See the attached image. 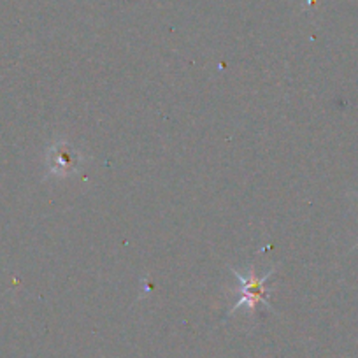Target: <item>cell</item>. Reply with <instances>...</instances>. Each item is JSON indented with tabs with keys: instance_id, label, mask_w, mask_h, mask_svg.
Returning a JSON list of instances; mask_svg holds the SVG:
<instances>
[{
	"instance_id": "1",
	"label": "cell",
	"mask_w": 358,
	"mask_h": 358,
	"mask_svg": "<svg viewBox=\"0 0 358 358\" xmlns=\"http://www.w3.org/2000/svg\"><path fill=\"white\" fill-rule=\"evenodd\" d=\"M230 273L237 278V281L241 283V299L236 302V304L230 308L229 315H234L239 309L246 308L251 315H255L258 306H264V308L273 309L271 302H268V295H271V290L267 288V283L271 281V276L276 273V267L268 268L267 274L264 276H257L255 273V265L248 267L246 274H241L239 271H236L234 267H230Z\"/></svg>"
},
{
	"instance_id": "2",
	"label": "cell",
	"mask_w": 358,
	"mask_h": 358,
	"mask_svg": "<svg viewBox=\"0 0 358 358\" xmlns=\"http://www.w3.org/2000/svg\"><path fill=\"white\" fill-rule=\"evenodd\" d=\"M83 157L79 151L65 141H57L48 150V171L58 178H67L81 169Z\"/></svg>"
},
{
	"instance_id": "3",
	"label": "cell",
	"mask_w": 358,
	"mask_h": 358,
	"mask_svg": "<svg viewBox=\"0 0 358 358\" xmlns=\"http://www.w3.org/2000/svg\"><path fill=\"white\" fill-rule=\"evenodd\" d=\"M357 197H358V194H357ZM357 246H358V244H357Z\"/></svg>"
}]
</instances>
